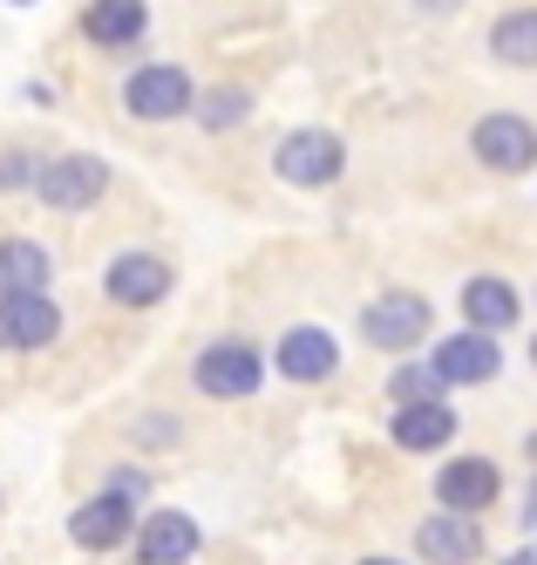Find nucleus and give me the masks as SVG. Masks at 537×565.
Instances as JSON below:
<instances>
[{"mask_svg": "<svg viewBox=\"0 0 537 565\" xmlns=\"http://www.w3.org/2000/svg\"><path fill=\"white\" fill-rule=\"evenodd\" d=\"M436 328V307L422 294H382V300H367L361 307V341L367 348H382V354H408V348H422Z\"/></svg>", "mask_w": 537, "mask_h": 565, "instance_id": "f257e3e1", "label": "nucleus"}, {"mask_svg": "<svg viewBox=\"0 0 537 565\" xmlns=\"http://www.w3.org/2000/svg\"><path fill=\"white\" fill-rule=\"evenodd\" d=\"M191 382H197V395L245 402V395H259L266 361H259V348H253V341H212V348L191 361Z\"/></svg>", "mask_w": 537, "mask_h": 565, "instance_id": "f03ea898", "label": "nucleus"}, {"mask_svg": "<svg viewBox=\"0 0 537 565\" xmlns=\"http://www.w3.org/2000/svg\"><path fill=\"white\" fill-rule=\"evenodd\" d=\"M34 171H41V157L34 150H8V157H0V191H34Z\"/></svg>", "mask_w": 537, "mask_h": 565, "instance_id": "4be33fe9", "label": "nucleus"}, {"mask_svg": "<svg viewBox=\"0 0 537 565\" xmlns=\"http://www.w3.org/2000/svg\"><path fill=\"white\" fill-rule=\"evenodd\" d=\"M68 539L82 545V552H116L122 539H137V504H122V498H89L75 518H68Z\"/></svg>", "mask_w": 537, "mask_h": 565, "instance_id": "9b49d317", "label": "nucleus"}, {"mask_svg": "<svg viewBox=\"0 0 537 565\" xmlns=\"http://www.w3.org/2000/svg\"><path fill=\"white\" fill-rule=\"evenodd\" d=\"M504 565H537V552H511V558H504Z\"/></svg>", "mask_w": 537, "mask_h": 565, "instance_id": "393cba45", "label": "nucleus"}, {"mask_svg": "<svg viewBox=\"0 0 537 565\" xmlns=\"http://www.w3.org/2000/svg\"><path fill=\"white\" fill-rule=\"evenodd\" d=\"M103 184H109V164L89 157V150H62V157H49V164L34 171V198L55 205V212H89L103 198Z\"/></svg>", "mask_w": 537, "mask_h": 565, "instance_id": "7ed1b4c3", "label": "nucleus"}, {"mask_svg": "<svg viewBox=\"0 0 537 565\" xmlns=\"http://www.w3.org/2000/svg\"><path fill=\"white\" fill-rule=\"evenodd\" d=\"M524 532H537V491H530V504H524Z\"/></svg>", "mask_w": 537, "mask_h": 565, "instance_id": "b1692460", "label": "nucleus"}, {"mask_svg": "<svg viewBox=\"0 0 537 565\" xmlns=\"http://www.w3.org/2000/svg\"><path fill=\"white\" fill-rule=\"evenodd\" d=\"M103 287L116 307H150L171 294V259H157V253H116L109 273H103Z\"/></svg>", "mask_w": 537, "mask_h": 565, "instance_id": "9d476101", "label": "nucleus"}, {"mask_svg": "<svg viewBox=\"0 0 537 565\" xmlns=\"http://www.w3.org/2000/svg\"><path fill=\"white\" fill-rule=\"evenodd\" d=\"M530 369H537V334H530Z\"/></svg>", "mask_w": 537, "mask_h": 565, "instance_id": "c85d7f7f", "label": "nucleus"}, {"mask_svg": "<svg viewBox=\"0 0 537 565\" xmlns=\"http://www.w3.org/2000/svg\"><path fill=\"white\" fill-rule=\"evenodd\" d=\"M388 436L401 450H442V443L457 436V409H449V402H408V409H395Z\"/></svg>", "mask_w": 537, "mask_h": 565, "instance_id": "f3484780", "label": "nucleus"}, {"mask_svg": "<svg viewBox=\"0 0 537 565\" xmlns=\"http://www.w3.org/2000/svg\"><path fill=\"white\" fill-rule=\"evenodd\" d=\"M470 150H476V164H483V171L517 178V171L537 164V124H530V116L497 109V116H483V124L470 130Z\"/></svg>", "mask_w": 537, "mask_h": 565, "instance_id": "39448f33", "label": "nucleus"}, {"mask_svg": "<svg viewBox=\"0 0 537 565\" xmlns=\"http://www.w3.org/2000/svg\"><path fill=\"white\" fill-rule=\"evenodd\" d=\"M361 565H401V558H361Z\"/></svg>", "mask_w": 537, "mask_h": 565, "instance_id": "bb28decb", "label": "nucleus"}, {"mask_svg": "<svg viewBox=\"0 0 537 565\" xmlns=\"http://www.w3.org/2000/svg\"><path fill=\"white\" fill-rule=\"evenodd\" d=\"M55 334H62V307L49 294H8L0 300V348L8 354H34Z\"/></svg>", "mask_w": 537, "mask_h": 565, "instance_id": "6e6552de", "label": "nucleus"}, {"mask_svg": "<svg viewBox=\"0 0 537 565\" xmlns=\"http://www.w3.org/2000/svg\"><path fill=\"white\" fill-rule=\"evenodd\" d=\"M279 375H293V382H326L341 369V348H334V334L326 328H286V341H279Z\"/></svg>", "mask_w": 537, "mask_h": 565, "instance_id": "2eb2a0df", "label": "nucleus"}, {"mask_svg": "<svg viewBox=\"0 0 537 565\" xmlns=\"http://www.w3.org/2000/svg\"><path fill=\"white\" fill-rule=\"evenodd\" d=\"M49 246H34V238H0V300L8 294H49Z\"/></svg>", "mask_w": 537, "mask_h": 565, "instance_id": "a211bd4d", "label": "nucleus"}, {"mask_svg": "<svg viewBox=\"0 0 537 565\" xmlns=\"http://www.w3.org/2000/svg\"><path fill=\"white\" fill-rule=\"evenodd\" d=\"M422 8H457V0H422Z\"/></svg>", "mask_w": 537, "mask_h": 565, "instance_id": "cd10ccee", "label": "nucleus"}, {"mask_svg": "<svg viewBox=\"0 0 537 565\" xmlns=\"http://www.w3.org/2000/svg\"><path fill=\"white\" fill-rule=\"evenodd\" d=\"M524 457H530V463H537V429H530V436H524Z\"/></svg>", "mask_w": 537, "mask_h": 565, "instance_id": "a878e982", "label": "nucleus"}, {"mask_svg": "<svg viewBox=\"0 0 537 565\" xmlns=\"http://www.w3.org/2000/svg\"><path fill=\"white\" fill-rule=\"evenodd\" d=\"M143 28H150V8L143 0H89L82 8V34H89L96 49H137L143 42Z\"/></svg>", "mask_w": 537, "mask_h": 565, "instance_id": "ddd939ff", "label": "nucleus"}, {"mask_svg": "<svg viewBox=\"0 0 537 565\" xmlns=\"http://www.w3.org/2000/svg\"><path fill=\"white\" fill-rule=\"evenodd\" d=\"M388 395H395V409H408V402H442V382H436V369H395Z\"/></svg>", "mask_w": 537, "mask_h": 565, "instance_id": "412c9836", "label": "nucleus"}, {"mask_svg": "<svg viewBox=\"0 0 537 565\" xmlns=\"http://www.w3.org/2000/svg\"><path fill=\"white\" fill-rule=\"evenodd\" d=\"M197 552V524L184 511H150L137 518V558L143 565H184Z\"/></svg>", "mask_w": 537, "mask_h": 565, "instance_id": "4468645a", "label": "nucleus"}, {"mask_svg": "<svg viewBox=\"0 0 537 565\" xmlns=\"http://www.w3.org/2000/svg\"><path fill=\"white\" fill-rule=\"evenodd\" d=\"M429 369H436V382L442 388H476V382H490L504 369V354H497V341L490 334H449V341H436V354H429Z\"/></svg>", "mask_w": 537, "mask_h": 565, "instance_id": "0eeeda50", "label": "nucleus"}, {"mask_svg": "<svg viewBox=\"0 0 537 565\" xmlns=\"http://www.w3.org/2000/svg\"><path fill=\"white\" fill-rule=\"evenodd\" d=\"M490 55L504 68H537V8H517L490 28Z\"/></svg>", "mask_w": 537, "mask_h": 565, "instance_id": "6ab92c4d", "label": "nucleus"}, {"mask_svg": "<svg viewBox=\"0 0 537 565\" xmlns=\"http://www.w3.org/2000/svg\"><path fill=\"white\" fill-rule=\"evenodd\" d=\"M497 491H504V477H497V463H490V457H457V463H442V477H436V504L457 511V518L490 511V504H497Z\"/></svg>", "mask_w": 537, "mask_h": 565, "instance_id": "1a4fd4ad", "label": "nucleus"}, {"mask_svg": "<svg viewBox=\"0 0 537 565\" xmlns=\"http://www.w3.org/2000/svg\"><path fill=\"white\" fill-rule=\"evenodd\" d=\"M416 552H422L429 565H476V558H483V532H476V518L436 511V518H422Z\"/></svg>", "mask_w": 537, "mask_h": 565, "instance_id": "f8f14e48", "label": "nucleus"}, {"mask_svg": "<svg viewBox=\"0 0 537 565\" xmlns=\"http://www.w3.org/2000/svg\"><path fill=\"white\" fill-rule=\"evenodd\" d=\"M191 103H197V83L178 62H150V68H137L130 83H122V109H130L137 124H171V116H184Z\"/></svg>", "mask_w": 537, "mask_h": 565, "instance_id": "20e7f679", "label": "nucleus"}, {"mask_svg": "<svg viewBox=\"0 0 537 565\" xmlns=\"http://www.w3.org/2000/svg\"><path fill=\"white\" fill-rule=\"evenodd\" d=\"M150 491V477L143 470H109V498H122V504H137Z\"/></svg>", "mask_w": 537, "mask_h": 565, "instance_id": "5701e85b", "label": "nucleus"}, {"mask_svg": "<svg viewBox=\"0 0 537 565\" xmlns=\"http://www.w3.org/2000/svg\"><path fill=\"white\" fill-rule=\"evenodd\" d=\"M191 109H197V124H204V130H238L245 116H253V96H245L238 83H225V89H204Z\"/></svg>", "mask_w": 537, "mask_h": 565, "instance_id": "aec40b11", "label": "nucleus"}, {"mask_svg": "<svg viewBox=\"0 0 537 565\" xmlns=\"http://www.w3.org/2000/svg\"><path fill=\"white\" fill-rule=\"evenodd\" d=\"M341 164H347V150H341V137H334V130H293V137L272 150V171H279L286 184H300V191L334 184V178H341Z\"/></svg>", "mask_w": 537, "mask_h": 565, "instance_id": "423d86ee", "label": "nucleus"}, {"mask_svg": "<svg viewBox=\"0 0 537 565\" xmlns=\"http://www.w3.org/2000/svg\"><path fill=\"white\" fill-rule=\"evenodd\" d=\"M463 313H470V334H490V341H497V334L511 328V320H517L524 307H517V287H511V279L476 273L470 287H463Z\"/></svg>", "mask_w": 537, "mask_h": 565, "instance_id": "dca6fc26", "label": "nucleus"}]
</instances>
